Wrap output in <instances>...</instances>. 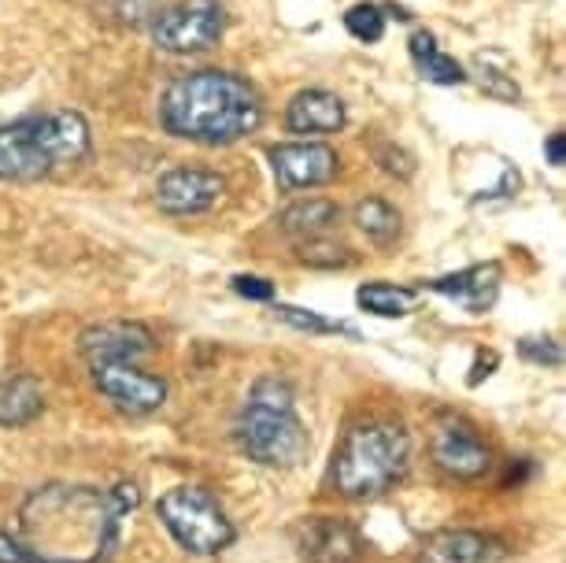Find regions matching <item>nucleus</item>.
Listing matches in <instances>:
<instances>
[{"mask_svg":"<svg viewBox=\"0 0 566 563\" xmlns=\"http://www.w3.org/2000/svg\"><path fill=\"white\" fill-rule=\"evenodd\" d=\"M137 501L142 490L134 482L115 490L45 486L27 497L19 534L0 530V563H101Z\"/></svg>","mask_w":566,"mask_h":563,"instance_id":"f257e3e1","label":"nucleus"},{"mask_svg":"<svg viewBox=\"0 0 566 563\" xmlns=\"http://www.w3.org/2000/svg\"><path fill=\"white\" fill-rule=\"evenodd\" d=\"M159 123L181 142L233 145L263 126V97L233 71H186L159 97Z\"/></svg>","mask_w":566,"mask_h":563,"instance_id":"f03ea898","label":"nucleus"},{"mask_svg":"<svg viewBox=\"0 0 566 563\" xmlns=\"http://www.w3.org/2000/svg\"><path fill=\"white\" fill-rule=\"evenodd\" d=\"M93 153L90 123L78 112L56 108L23 115L0 126V183H38L67 167H78Z\"/></svg>","mask_w":566,"mask_h":563,"instance_id":"7ed1b4c3","label":"nucleus"},{"mask_svg":"<svg viewBox=\"0 0 566 563\" xmlns=\"http://www.w3.org/2000/svg\"><path fill=\"white\" fill-rule=\"evenodd\" d=\"M411 467V434L397 419H367L345 430L326 482L348 501H374L403 482Z\"/></svg>","mask_w":566,"mask_h":563,"instance_id":"20e7f679","label":"nucleus"},{"mask_svg":"<svg viewBox=\"0 0 566 563\" xmlns=\"http://www.w3.org/2000/svg\"><path fill=\"white\" fill-rule=\"evenodd\" d=\"M233 441L249 460L263 467H296L307 456V427L296 416L293 386L277 375H263L249 389V400L233 423Z\"/></svg>","mask_w":566,"mask_h":563,"instance_id":"39448f33","label":"nucleus"},{"mask_svg":"<svg viewBox=\"0 0 566 563\" xmlns=\"http://www.w3.org/2000/svg\"><path fill=\"white\" fill-rule=\"evenodd\" d=\"M156 515L167 526V534L193 556H219L238 538L227 508L205 486H175V490H167L159 497Z\"/></svg>","mask_w":566,"mask_h":563,"instance_id":"423d86ee","label":"nucleus"},{"mask_svg":"<svg viewBox=\"0 0 566 563\" xmlns=\"http://www.w3.org/2000/svg\"><path fill=\"white\" fill-rule=\"evenodd\" d=\"M148 34L153 45L170 56L208 52L227 34V8L222 0H175L156 8V15L148 19Z\"/></svg>","mask_w":566,"mask_h":563,"instance_id":"0eeeda50","label":"nucleus"},{"mask_svg":"<svg viewBox=\"0 0 566 563\" xmlns=\"http://www.w3.org/2000/svg\"><path fill=\"white\" fill-rule=\"evenodd\" d=\"M430 456L455 482H478V478L493 471V449H489V441L459 416H441L433 423Z\"/></svg>","mask_w":566,"mask_h":563,"instance_id":"6e6552de","label":"nucleus"},{"mask_svg":"<svg viewBox=\"0 0 566 563\" xmlns=\"http://www.w3.org/2000/svg\"><path fill=\"white\" fill-rule=\"evenodd\" d=\"M274 183L282 194L329 186L340 175V156L323 142H282L266 148Z\"/></svg>","mask_w":566,"mask_h":563,"instance_id":"1a4fd4ad","label":"nucleus"},{"mask_svg":"<svg viewBox=\"0 0 566 563\" xmlns=\"http://www.w3.org/2000/svg\"><path fill=\"white\" fill-rule=\"evenodd\" d=\"M90 375H93V386H97L115 408L126 411V416H153L167 400V382L153 375V371H145L142 364H126V359H115V364H90Z\"/></svg>","mask_w":566,"mask_h":563,"instance_id":"9d476101","label":"nucleus"},{"mask_svg":"<svg viewBox=\"0 0 566 563\" xmlns=\"http://www.w3.org/2000/svg\"><path fill=\"white\" fill-rule=\"evenodd\" d=\"M293 549L301 563H363L367 556L359 530L337 515H304L293 526Z\"/></svg>","mask_w":566,"mask_h":563,"instance_id":"9b49d317","label":"nucleus"},{"mask_svg":"<svg viewBox=\"0 0 566 563\" xmlns=\"http://www.w3.org/2000/svg\"><path fill=\"white\" fill-rule=\"evenodd\" d=\"M227 194V178L208 167H175L156 183V208L167 216H205Z\"/></svg>","mask_w":566,"mask_h":563,"instance_id":"f8f14e48","label":"nucleus"},{"mask_svg":"<svg viewBox=\"0 0 566 563\" xmlns=\"http://www.w3.org/2000/svg\"><path fill=\"white\" fill-rule=\"evenodd\" d=\"M156 348V337L145 323H130V319H108V323L85 326L78 337V353L85 364H142V359Z\"/></svg>","mask_w":566,"mask_h":563,"instance_id":"ddd939ff","label":"nucleus"},{"mask_svg":"<svg viewBox=\"0 0 566 563\" xmlns=\"http://www.w3.org/2000/svg\"><path fill=\"white\" fill-rule=\"evenodd\" d=\"M500 560H504V545L496 538L482 534V530H467V526L433 530L419 545V563H500Z\"/></svg>","mask_w":566,"mask_h":563,"instance_id":"4468645a","label":"nucleus"},{"mask_svg":"<svg viewBox=\"0 0 566 563\" xmlns=\"http://www.w3.org/2000/svg\"><path fill=\"white\" fill-rule=\"evenodd\" d=\"M345 119V101L329 90H301L285 108L290 134H337Z\"/></svg>","mask_w":566,"mask_h":563,"instance_id":"2eb2a0df","label":"nucleus"},{"mask_svg":"<svg viewBox=\"0 0 566 563\" xmlns=\"http://www.w3.org/2000/svg\"><path fill=\"white\" fill-rule=\"evenodd\" d=\"M430 290L452 296L467 307V312L482 315L485 307H493L496 301V290H500V263H474L467 271H455V274H444V279H433Z\"/></svg>","mask_w":566,"mask_h":563,"instance_id":"dca6fc26","label":"nucleus"},{"mask_svg":"<svg viewBox=\"0 0 566 563\" xmlns=\"http://www.w3.org/2000/svg\"><path fill=\"white\" fill-rule=\"evenodd\" d=\"M340 222V208L334 200L326 197H307V200H296L277 216V227L282 233H290L296 241H318V238H329Z\"/></svg>","mask_w":566,"mask_h":563,"instance_id":"f3484780","label":"nucleus"},{"mask_svg":"<svg viewBox=\"0 0 566 563\" xmlns=\"http://www.w3.org/2000/svg\"><path fill=\"white\" fill-rule=\"evenodd\" d=\"M45 408L41 382L27 371H12L0 378V427H27Z\"/></svg>","mask_w":566,"mask_h":563,"instance_id":"a211bd4d","label":"nucleus"},{"mask_svg":"<svg viewBox=\"0 0 566 563\" xmlns=\"http://www.w3.org/2000/svg\"><path fill=\"white\" fill-rule=\"evenodd\" d=\"M408 52H411L415 67H419V74L426 82H437V86H459V82H467V71L459 67L448 52H441V45H437V38L430 34V30L411 34Z\"/></svg>","mask_w":566,"mask_h":563,"instance_id":"6ab92c4d","label":"nucleus"},{"mask_svg":"<svg viewBox=\"0 0 566 563\" xmlns=\"http://www.w3.org/2000/svg\"><path fill=\"white\" fill-rule=\"evenodd\" d=\"M415 301H419V290L411 285H392V282H367L356 290V304L363 312L378 315V319H400L408 315Z\"/></svg>","mask_w":566,"mask_h":563,"instance_id":"aec40b11","label":"nucleus"},{"mask_svg":"<svg viewBox=\"0 0 566 563\" xmlns=\"http://www.w3.org/2000/svg\"><path fill=\"white\" fill-rule=\"evenodd\" d=\"M352 222L367 233V238L374 241V246H389V241L400 238V211L389 205V200L381 197H367L359 200L356 211H352Z\"/></svg>","mask_w":566,"mask_h":563,"instance_id":"412c9836","label":"nucleus"},{"mask_svg":"<svg viewBox=\"0 0 566 563\" xmlns=\"http://www.w3.org/2000/svg\"><path fill=\"white\" fill-rule=\"evenodd\" d=\"M345 30L356 41H363V45H374V41L386 38V12H381L378 4H356V8H348Z\"/></svg>","mask_w":566,"mask_h":563,"instance_id":"4be33fe9","label":"nucleus"},{"mask_svg":"<svg viewBox=\"0 0 566 563\" xmlns=\"http://www.w3.org/2000/svg\"><path fill=\"white\" fill-rule=\"evenodd\" d=\"M97 8L119 27H148L159 0H97Z\"/></svg>","mask_w":566,"mask_h":563,"instance_id":"5701e85b","label":"nucleus"},{"mask_svg":"<svg viewBox=\"0 0 566 563\" xmlns=\"http://www.w3.org/2000/svg\"><path fill=\"white\" fill-rule=\"evenodd\" d=\"M274 312H277V319H282V323H290V326H296V331H307V334H352L348 326L329 323V319H323L318 312H307V307L277 304Z\"/></svg>","mask_w":566,"mask_h":563,"instance_id":"b1692460","label":"nucleus"},{"mask_svg":"<svg viewBox=\"0 0 566 563\" xmlns=\"http://www.w3.org/2000/svg\"><path fill=\"white\" fill-rule=\"evenodd\" d=\"M301 260L312 263V268H348L352 257L345 246H334V241L318 238V241H301Z\"/></svg>","mask_w":566,"mask_h":563,"instance_id":"393cba45","label":"nucleus"},{"mask_svg":"<svg viewBox=\"0 0 566 563\" xmlns=\"http://www.w3.org/2000/svg\"><path fill=\"white\" fill-rule=\"evenodd\" d=\"M518 353H522V359H530V364L563 367V345L555 342V337H522Z\"/></svg>","mask_w":566,"mask_h":563,"instance_id":"a878e982","label":"nucleus"},{"mask_svg":"<svg viewBox=\"0 0 566 563\" xmlns=\"http://www.w3.org/2000/svg\"><path fill=\"white\" fill-rule=\"evenodd\" d=\"M478 82H482V90L489 93V97H496V101H518V86L511 79H504V74H496V71H478Z\"/></svg>","mask_w":566,"mask_h":563,"instance_id":"bb28decb","label":"nucleus"},{"mask_svg":"<svg viewBox=\"0 0 566 563\" xmlns=\"http://www.w3.org/2000/svg\"><path fill=\"white\" fill-rule=\"evenodd\" d=\"M233 290L241 296H249V301H274V285L266 279H255V274H238V279H233Z\"/></svg>","mask_w":566,"mask_h":563,"instance_id":"cd10ccee","label":"nucleus"},{"mask_svg":"<svg viewBox=\"0 0 566 563\" xmlns=\"http://www.w3.org/2000/svg\"><path fill=\"white\" fill-rule=\"evenodd\" d=\"M378 159H381V167H386L389 175L411 178V171H415L411 156H408V153H400V148H392V145H386V148H381V153H378Z\"/></svg>","mask_w":566,"mask_h":563,"instance_id":"c85d7f7f","label":"nucleus"},{"mask_svg":"<svg viewBox=\"0 0 566 563\" xmlns=\"http://www.w3.org/2000/svg\"><path fill=\"white\" fill-rule=\"evenodd\" d=\"M544 156H548L552 167H563L566 164V137H563V131H555L548 142H544Z\"/></svg>","mask_w":566,"mask_h":563,"instance_id":"c756f323","label":"nucleus"}]
</instances>
